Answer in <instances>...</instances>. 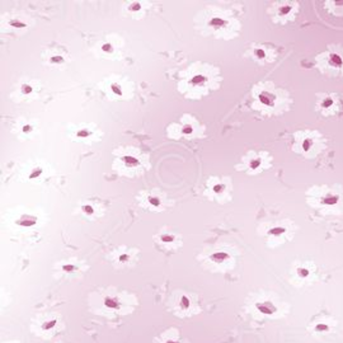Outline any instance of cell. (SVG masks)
I'll return each instance as SVG.
<instances>
[{
  "label": "cell",
  "instance_id": "cell-1",
  "mask_svg": "<svg viewBox=\"0 0 343 343\" xmlns=\"http://www.w3.org/2000/svg\"><path fill=\"white\" fill-rule=\"evenodd\" d=\"M305 202L321 218H342L343 184H313L305 191Z\"/></svg>",
  "mask_w": 343,
  "mask_h": 343
},
{
  "label": "cell",
  "instance_id": "cell-2",
  "mask_svg": "<svg viewBox=\"0 0 343 343\" xmlns=\"http://www.w3.org/2000/svg\"><path fill=\"white\" fill-rule=\"evenodd\" d=\"M330 140L318 128H303L294 134L293 149L294 153L303 156L307 160L318 159L319 156L328 149Z\"/></svg>",
  "mask_w": 343,
  "mask_h": 343
},
{
  "label": "cell",
  "instance_id": "cell-3",
  "mask_svg": "<svg viewBox=\"0 0 343 343\" xmlns=\"http://www.w3.org/2000/svg\"><path fill=\"white\" fill-rule=\"evenodd\" d=\"M314 67L319 74L330 79H343V45L328 43L314 56Z\"/></svg>",
  "mask_w": 343,
  "mask_h": 343
},
{
  "label": "cell",
  "instance_id": "cell-4",
  "mask_svg": "<svg viewBox=\"0 0 343 343\" xmlns=\"http://www.w3.org/2000/svg\"><path fill=\"white\" fill-rule=\"evenodd\" d=\"M256 102L260 111L266 112H284L290 109L293 103L290 95L286 92H277L274 84H261L256 90Z\"/></svg>",
  "mask_w": 343,
  "mask_h": 343
},
{
  "label": "cell",
  "instance_id": "cell-5",
  "mask_svg": "<svg viewBox=\"0 0 343 343\" xmlns=\"http://www.w3.org/2000/svg\"><path fill=\"white\" fill-rule=\"evenodd\" d=\"M314 112L324 120H333L343 112V99L336 92L316 93Z\"/></svg>",
  "mask_w": 343,
  "mask_h": 343
},
{
  "label": "cell",
  "instance_id": "cell-6",
  "mask_svg": "<svg viewBox=\"0 0 343 343\" xmlns=\"http://www.w3.org/2000/svg\"><path fill=\"white\" fill-rule=\"evenodd\" d=\"M319 267L316 261H300L294 267V277L299 286L314 285L319 279Z\"/></svg>",
  "mask_w": 343,
  "mask_h": 343
},
{
  "label": "cell",
  "instance_id": "cell-7",
  "mask_svg": "<svg viewBox=\"0 0 343 343\" xmlns=\"http://www.w3.org/2000/svg\"><path fill=\"white\" fill-rule=\"evenodd\" d=\"M338 326V321L331 314L327 313H319L308 326V331L314 337H327L335 333Z\"/></svg>",
  "mask_w": 343,
  "mask_h": 343
},
{
  "label": "cell",
  "instance_id": "cell-8",
  "mask_svg": "<svg viewBox=\"0 0 343 343\" xmlns=\"http://www.w3.org/2000/svg\"><path fill=\"white\" fill-rule=\"evenodd\" d=\"M300 10H302V4L296 0L279 1L274 5V18L281 24H288L298 18Z\"/></svg>",
  "mask_w": 343,
  "mask_h": 343
},
{
  "label": "cell",
  "instance_id": "cell-9",
  "mask_svg": "<svg viewBox=\"0 0 343 343\" xmlns=\"http://www.w3.org/2000/svg\"><path fill=\"white\" fill-rule=\"evenodd\" d=\"M296 230H298V226L294 221L289 224H275L266 230V237L270 239L272 246H277V244H282V243L290 242L291 239H294Z\"/></svg>",
  "mask_w": 343,
  "mask_h": 343
},
{
  "label": "cell",
  "instance_id": "cell-10",
  "mask_svg": "<svg viewBox=\"0 0 343 343\" xmlns=\"http://www.w3.org/2000/svg\"><path fill=\"white\" fill-rule=\"evenodd\" d=\"M271 160H272V158L267 153H251L246 158L244 167H246L247 172H249L251 174H256L265 170L271 164Z\"/></svg>",
  "mask_w": 343,
  "mask_h": 343
},
{
  "label": "cell",
  "instance_id": "cell-11",
  "mask_svg": "<svg viewBox=\"0 0 343 343\" xmlns=\"http://www.w3.org/2000/svg\"><path fill=\"white\" fill-rule=\"evenodd\" d=\"M207 25L211 27L214 31L220 32H230L235 29V22L228 17V15H212L209 20H207Z\"/></svg>",
  "mask_w": 343,
  "mask_h": 343
},
{
  "label": "cell",
  "instance_id": "cell-12",
  "mask_svg": "<svg viewBox=\"0 0 343 343\" xmlns=\"http://www.w3.org/2000/svg\"><path fill=\"white\" fill-rule=\"evenodd\" d=\"M254 308L258 313H261L262 316H267V317H272L275 316L277 312H279V308L275 303L272 302H257L254 304Z\"/></svg>",
  "mask_w": 343,
  "mask_h": 343
},
{
  "label": "cell",
  "instance_id": "cell-13",
  "mask_svg": "<svg viewBox=\"0 0 343 343\" xmlns=\"http://www.w3.org/2000/svg\"><path fill=\"white\" fill-rule=\"evenodd\" d=\"M252 56H253V59L258 60V61H261V62L270 61L271 60L267 50H266L263 46H254V47L252 48Z\"/></svg>",
  "mask_w": 343,
  "mask_h": 343
},
{
  "label": "cell",
  "instance_id": "cell-14",
  "mask_svg": "<svg viewBox=\"0 0 343 343\" xmlns=\"http://www.w3.org/2000/svg\"><path fill=\"white\" fill-rule=\"evenodd\" d=\"M228 188H229L228 183L224 181H216L211 184V192L219 198H221L224 195H225Z\"/></svg>",
  "mask_w": 343,
  "mask_h": 343
},
{
  "label": "cell",
  "instance_id": "cell-15",
  "mask_svg": "<svg viewBox=\"0 0 343 343\" xmlns=\"http://www.w3.org/2000/svg\"><path fill=\"white\" fill-rule=\"evenodd\" d=\"M230 260H232V256L225 251L214 252V253L210 256V261L216 263V265H221V263H225L226 261H230Z\"/></svg>",
  "mask_w": 343,
  "mask_h": 343
},
{
  "label": "cell",
  "instance_id": "cell-16",
  "mask_svg": "<svg viewBox=\"0 0 343 343\" xmlns=\"http://www.w3.org/2000/svg\"><path fill=\"white\" fill-rule=\"evenodd\" d=\"M210 81V78L205 74H196L195 76L191 78L190 83L192 84L193 87H206L207 83Z\"/></svg>",
  "mask_w": 343,
  "mask_h": 343
},
{
  "label": "cell",
  "instance_id": "cell-17",
  "mask_svg": "<svg viewBox=\"0 0 343 343\" xmlns=\"http://www.w3.org/2000/svg\"><path fill=\"white\" fill-rule=\"evenodd\" d=\"M122 160L125 162V164L127 165V167H137L139 165V160L136 159V158H134V156H123Z\"/></svg>",
  "mask_w": 343,
  "mask_h": 343
},
{
  "label": "cell",
  "instance_id": "cell-18",
  "mask_svg": "<svg viewBox=\"0 0 343 343\" xmlns=\"http://www.w3.org/2000/svg\"><path fill=\"white\" fill-rule=\"evenodd\" d=\"M104 305H106L107 308H111V309H117V308H118V302H117V300H116V299L106 298V299H104Z\"/></svg>",
  "mask_w": 343,
  "mask_h": 343
},
{
  "label": "cell",
  "instance_id": "cell-19",
  "mask_svg": "<svg viewBox=\"0 0 343 343\" xmlns=\"http://www.w3.org/2000/svg\"><path fill=\"white\" fill-rule=\"evenodd\" d=\"M181 307L183 308V309H188V308L191 307V302H190V299H188L187 296H182Z\"/></svg>",
  "mask_w": 343,
  "mask_h": 343
},
{
  "label": "cell",
  "instance_id": "cell-20",
  "mask_svg": "<svg viewBox=\"0 0 343 343\" xmlns=\"http://www.w3.org/2000/svg\"><path fill=\"white\" fill-rule=\"evenodd\" d=\"M111 89H112V92L114 93V94H117V95H121L122 94V90H121V87L118 85V84H112L111 85Z\"/></svg>",
  "mask_w": 343,
  "mask_h": 343
},
{
  "label": "cell",
  "instance_id": "cell-21",
  "mask_svg": "<svg viewBox=\"0 0 343 343\" xmlns=\"http://www.w3.org/2000/svg\"><path fill=\"white\" fill-rule=\"evenodd\" d=\"M182 132L184 135H191L193 132V127L191 125H184L183 128H182Z\"/></svg>",
  "mask_w": 343,
  "mask_h": 343
},
{
  "label": "cell",
  "instance_id": "cell-22",
  "mask_svg": "<svg viewBox=\"0 0 343 343\" xmlns=\"http://www.w3.org/2000/svg\"><path fill=\"white\" fill-rule=\"evenodd\" d=\"M36 224V219H31V220H20L19 221V225L22 226H31V225H34Z\"/></svg>",
  "mask_w": 343,
  "mask_h": 343
},
{
  "label": "cell",
  "instance_id": "cell-23",
  "mask_svg": "<svg viewBox=\"0 0 343 343\" xmlns=\"http://www.w3.org/2000/svg\"><path fill=\"white\" fill-rule=\"evenodd\" d=\"M51 62L52 64H61V62H64V59H62L61 56H52L51 57Z\"/></svg>",
  "mask_w": 343,
  "mask_h": 343
},
{
  "label": "cell",
  "instance_id": "cell-24",
  "mask_svg": "<svg viewBox=\"0 0 343 343\" xmlns=\"http://www.w3.org/2000/svg\"><path fill=\"white\" fill-rule=\"evenodd\" d=\"M83 211L85 212V214H88V215H92L93 212H94V210H93V207L90 206V205H84Z\"/></svg>",
  "mask_w": 343,
  "mask_h": 343
},
{
  "label": "cell",
  "instance_id": "cell-25",
  "mask_svg": "<svg viewBox=\"0 0 343 343\" xmlns=\"http://www.w3.org/2000/svg\"><path fill=\"white\" fill-rule=\"evenodd\" d=\"M10 25L17 27V28H22V27H25V23L19 22V20H10Z\"/></svg>",
  "mask_w": 343,
  "mask_h": 343
},
{
  "label": "cell",
  "instance_id": "cell-26",
  "mask_svg": "<svg viewBox=\"0 0 343 343\" xmlns=\"http://www.w3.org/2000/svg\"><path fill=\"white\" fill-rule=\"evenodd\" d=\"M149 202H150L153 206H159L160 205V200L159 198H156V197H150L149 198Z\"/></svg>",
  "mask_w": 343,
  "mask_h": 343
},
{
  "label": "cell",
  "instance_id": "cell-27",
  "mask_svg": "<svg viewBox=\"0 0 343 343\" xmlns=\"http://www.w3.org/2000/svg\"><path fill=\"white\" fill-rule=\"evenodd\" d=\"M22 92L24 93V94H28V93L32 92V87H31V85H28V84H23V85H22Z\"/></svg>",
  "mask_w": 343,
  "mask_h": 343
},
{
  "label": "cell",
  "instance_id": "cell-28",
  "mask_svg": "<svg viewBox=\"0 0 343 343\" xmlns=\"http://www.w3.org/2000/svg\"><path fill=\"white\" fill-rule=\"evenodd\" d=\"M56 326V321H51L50 323H45L43 326H42V328L43 330H51L52 327H55Z\"/></svg>",
  "mask_w": 343,
  "mask_h": 343
},
{
  "label": "cell",
  "instance_id": "cell-29",
  "mask_svg": "<svg viewBox=\"0 0 343 343\" xmlns=\"http://www.w3.org/2000/svg\"><path fill=\"white\" fill-rule=\"evenodd\" d=\"M102 50H103L104 52H112V50H113V48H112L111 43H104V45L102 46Z\"/></svg>",
  "mask_w": 343,
  "mask_h": 343
},
{
  "label": "cell",
  "instance_id": "cell-30",
  "mask_svg": "<svg viewBox=\"0 0 343 343\" xmlns=\"http://www.w3.org/2000/svg\"><path fill=\"white\" fill-rule=\"evenodd\" d=\"M162 240L163 242H173L174 237H172V235L164 234V235H162Z\"/></svg>",
  "mask_w": 343,
  "mask_h": 343
},
{
  "label": "cell",
  "instance_id": "cell-31",
  "mask_svg": "<svg viewBox=\"0 0 343 343\" xmlns=\"http://www.w3.org/2000/svg\"><path fill=\"white\" fill-rule=\"evenodd\" d=\"M89 135H90V132L87 131V130H81V131L78 132L79 137H87V136H89Z\"/></svg>",
  "mask_w": 343,
  "mask_h": 343
},
{
  "label": "cell",
  "instance_id": "cell-32",
  "mask_svg": "<svg viewBox=\"0 0 343 343\" xmlns=\"http://www.w3.org/2000/svg\"><path fill=\"white\" fill-rule=\"evenodd\" d=\"M41 173H42V169H39V168H38V169H34L33 173H32L31 176H29V178H36V177H38Z\"/></svg>",
  "mask_w": 343,
  "mask_h": 343
},
{
  "label": "cell",
  "instance_id": "cell-33",
  "mask_svg": "<svg viewBox=\"0 0 343 343\" xmlns=\"http://www.w3.org/2000/svg\"><path fill=\"white\" fill-rule=\"evenodd\" d=\"M74 268H75V267H74V266H71V265H65L64 267H62V270L66 271V272H71V271H73Z\"/></svg>",
  "mask_w": 343,
  "mask_h": 343
},
{
  "label": "cell",
  "instance_id": "cell-34",
  "mask_svg": "<svg viewBox=\"0 0 343 343\" xmlns=\"http://www.w3.org/2000/svg\"><path fill=\"white\" fill-rule=\"evenodd\" d=\"M140 8H141V5H140V3H134L131 5V10H134V11H137V10H140Z\"/></svg>",
  "mask_w": 343,
  "mask_h": 343
},
{
  "label": "cell",
  "instance_id": "cell-35",
  "mask_svg": "<svg viewBox=\"0 0 343 343\" xmlns=\"http://www.w3.org/2000/svg\"><path fill=\"white\" fill-rule=\"evenodd\" d=\"M32 130V126L31 125H24L23 126V132H29Z\"/></svg>",
  "mask_w": 343,
  "mask_h": 343
},
{
  "label": "cell",
  "instance_id": "cell-36",
  "mask_svg": "<svg viewBox=\"0 0 343 343\" xmlns=\"http://www.w3.org/2000/svg\"><path fill=\"white\" fill-rule=\"evenodd\" d=\"M127 258H128L127 254H123V256H121V257H120V261H122V262H125V261L127 260Z\"/></svg>",
  "mask_w": 343,
  "mask_h": 343
},
{
  "label": "cell",
  "instance_id": "cell-37",
  "mask_svg": "<svg viewBox=\"0 0 343 343\" xmlns=\"http://www.w3.org/2000/svg\"><path fill=\"white\" fill-rule=\"evenodd\" d=\"M168 343H176V342H168Z\"/></svg>",
  "mask_w": 343,
  "mask_h": 343
}]
</instances>
